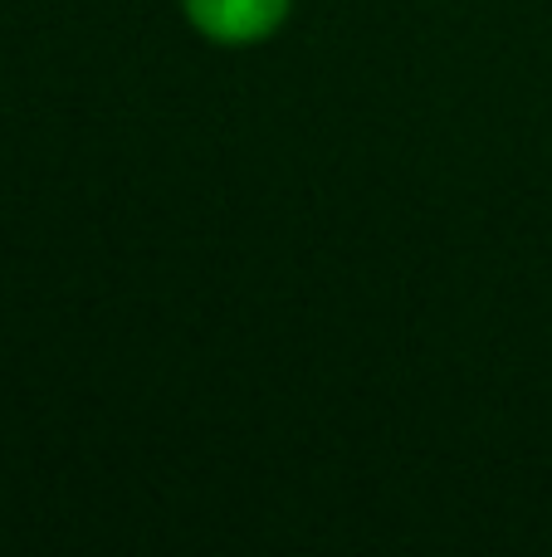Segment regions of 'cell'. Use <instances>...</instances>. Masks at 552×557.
Returning a JSON list of instances; mask_svg holds the SVG:
<instances>
[{
	"mask_svg": "<svg viewBox=\"0 0 552 557\" xmlns=\"http://www.w3.org/2000/svg\"><path fill=\"white\" fill-rule=\"evenodd\" d=\"M181 10L215 45H254L284 25L289 0H181Z\"/></svg>",
	"mask_w": 552,
	"mask_h": 557,
	"instance_id": "6da1fadb",
	"label": "cell"
}]
</instances>
